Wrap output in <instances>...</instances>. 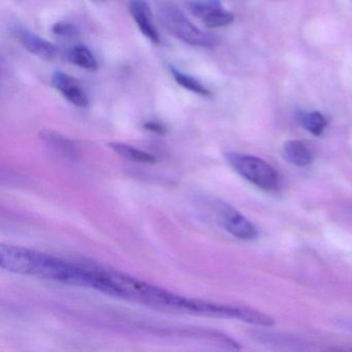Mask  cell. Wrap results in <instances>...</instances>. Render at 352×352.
<instances>
[{
  "label": "cell",
  "mask_w": 352,
  "mask_h": 352,
  "mask_svg": "<svg viewBox=\"0 0 352 352\" xmlns=\"http://www.w3.org/2000/svg\"><path fill=\"white\" fill-rule=\"evenodd\" d=\"M160 17L162 25L172 36L190 46L213 48L217 44L214 36L195 28L176 6H162Z\"/></svg>",
  "instance_id": "3957f363"
},
{
  "label": "cell",
  "mask_w": 352,
  "mask_h": 352,
  "mask_svg": "<svg viewBox=\"0 0 352 352\" xmlns=\"http://www.w3.org/2000/svg\"><path fill=\"white\" fill-rule=\"evenodd\" d=\"M52 32L56 36H65V38H74L79 34L78 28L67 22H58L52 26Z\"/></svg>",
  "instance_id": "2e32d148"
},
{
  "label": "cell",
  "mask_w": 352,
  "mask_h": 352,
  "mask_svg": "<svg viewBox=\"0 0 352 352\" xmlns=\"http://www.w3.org/2000/svg\"><path fill=\"white\" fill-rule=\"evenodd\" d=\"M298 120L302 129L316 137L321 135L327 125V119L319 112L300 113Z\"/></svg>",
  "instance_id": "7c38bea8"
},
{
  "label": "cell",
  "mask_w": 352,
  "mask_h": 352,
  "mask_svg": "<svg viewBox=\"0 0 352 352\" xmlns=\"http://www.w3.org/2000/svg\"><path fill=\"white\" fill-rule=\"evenodd\" d=\"M143 126L147 131H153V133H158V135H164V133H166V127L162 124V123L155 122V121L146 122Z\"/></svg>",
  "instance_id": "e0dca14e"
},
{
  "label": "cell",
  "mask_w": 352,
  "mask_h": 352,
  "mask_svg": "<svg viewBox=\"0 0 352 352\" xmlns=\"http://www.w3.org/2000/svg\"><path fill=\"white\" fill-rule=\"evenodd\" d=\"M90 287L109 296L140 302L153 308L195 314L197 300L183 298L164 288L114 270L90 267Z\"/></svg>",
  "instance_id": "6da1fadb"
},
{
  "label": "cell",
  "mask_w": 352,
  "mask_h": 352,
  "mask_svg": "<svg viewBox=\"0 0 352 352\" xmlns=\"http://www.w3.org/2000/svg\"><path fill=\"white\" fill-rule=\"evenodd\" d=\"M282 153L289 164L298 168L309 166L313 160V154L310 149L302 142L296 140L286 142L283 145Z\"/></svg>",
  "instance_id": "9c48e42d"
},
{
  "label": "cell",
  "mask_w": 352,
  "mask_h": 352,
  "mask_svg": "<svg viewBox=\"0 0 352 352\" xmlns=\"http://www.w3.org/2000/svg\"><path fill=\"white\" fill-rule=\"evenodd\" d=\"M90 1H94V3H106L108 0H90Z\"/></svg>",
  "instance_id": "ac0fdd59"
},
{
  "label": "cell",
  "mask_w": 352,
  "mask_h": 352,
  "mask_svg": "<svg viewBox=\"0 0 352 352\" xmlns=\"http://www.w3.org/2000/svg\"><path fill=\"white\" fill-rule=\"evenodd\" d=\"M53 87L63 94V98L78 108H87L89 98L77 79L63 73L56 72L51 78Z\"/></svg>",
  "instance_id": "8992f818"
},
{
  "label": "cell",
  "mask_w": 352,
  "mask_h": 352,
  "mask_svg": "<svg viewBox=\"0 0 352 352\" xmlns=\"http://www.w3.org/2000/svg\"><path fill=\"white\" fill-rule=\"evenodd\" d=\"M129 12L142 34L153 44H160V36L154 23L153 14L145 0H131Z\"/></svg>",
  "instance_id": "52a82bcc"
},
{
  "label": "cell",
  "mask_w": 352,
  "mask_h": 352,
  "mask_svg": "<svg viewBox=\"0 0 352 352\" xmlns=\"http://www.w3.org/2000/svg\"><path fill=\"white\" fill-rule=\"evenodd\" d=\"M18 36L24 48L38 58L44 60H54L59 55V49L54 44L30 30H20Z\"/></svg>",
  "instance_id": "ba28073f"
},
{
  "label": "cell",
  "mask_w": 352,
  "mask_h": 352,
  "mask_svg": "<svg viewBox=\"0 0 352 352\" xmlns=\"http://www.w3.org/2000/svg\"><path fill=\"white\" fill-rule=\"evenodd\" d=\"M0 265L13 273L36 276L69 285L86 286L85 265L67 263L52 255L24 247L1 245Z\"/></svg>",
  "instance_id": "7a4b0ae2"
},
{
  "label": "cell",
  "mask_w": 352,
  "mask_h": 352,
  "mask_svg": "<svg viewBox=\"0 0 352 352\" xmlns=\"http://www.w3.org/2000/svg\"><path fill=\"white\" fill-rule=\"evenodd\" d=\"M69 58L74 65L86 69V71L94 72L98 69V63L96 57L92 54L91 51L84 45H77L74 47L69 51Z\"/></svg>",
  "instance_id": "8fae6325"
},
{
  "label": "cell",
  "mask_w": 352,
  "mask_h": 352,
  "mask_svg": "<svg viewBox=\"0 0 352 352\" xmlns=\"http://www.w3.org/2000/svg\"><path fill=\"white\" fill-rule=\"evenodd\" d=\"M217 214L223 228L232 236L244 241L256 238L257 230L254 224L234 208L224 203L219 204Z\"/></svg>",
  "instance_id": "5b68a950"
},
{
  "label": "cell",
  "mask_w": 352,
  "mask_h": 352,
  "mask_svg": "<svg viewBox=\"0 0 352 352\" xmlns=\"http://www.w3.org/2000/svg\"><path fill=\"white\" fill-rule=\"evenodd\" d=\"M234 14L226 11L224 9L218 10L214 13L210 14L207 17L204 18L201 21L209 28H220L230 25L234 22Z\"/></svg>",
  "instance_id": "9a60e30c"
},
{
  "label": "cell",
  "mask_w": 352,
  "mask_h": 352,
  "mask_svg": "<svg viewBox=\"0 0 352 352\" xmlns=\"http://www.w3.org/2000/svg\"><path fill=\"white\" fill-rule=\"evenodd\" d=\"M170 73H172L175 81H176L179 85L185 88V89L188 90V91L199 94V96H205V98H209V96H211V92H210L201 82L197 81L195 78L186 75V74L182 73V72L174 69V67H170Z\"/></svg>",
  "instance_id": "4fadbf2b"
},
{
  "label": "cell",
  "mask_w": 352,
  "mask_h": 352,
  "mask_svg": "<svg viewBox=\"0 0 352 352\" xmlns=\"http://www.w3.org/2000/svg\"><path fill=\"white\" fill-rule=\"evenodd\" d=\"M226 158L238 174L258 188L274 191L279 187V175L261 158L239 153H228Z\"/></svg>",
  "instance_id": "277c9868"
},
{
  "label": "cell",
  "mask_w": 352,
  "mask_h": 352,
  "mask_svg": "<svg viewBox=\"0 0 352 352\" xmlns=\"http://www.w3.org/2000/svg\"><path fill=\"white\" fill-rule=\"evenodd\" d=\"M187 8L193 16L201 20L210 14L223 9L220 0H193L188 3Z\"/></svg>",
  "instance_id": "5bb4252c"
},
{
  "label": "cell",
  "mask_w": 352,
  "mask_h": 352,
  "mask_svg": "<svg viewBox=\"0 0 352 352\" xmlns=\"http://www.w3.org/2000/svg\"><path fill=\"white\" fill-rule=\"evenodd\" d=\"M109 146L115 153L125 160H131V162H143V164H152V162H156L155 156L143 151V150L133 147V146L127 145V144L114 142V143L109 144Z\"/></svg>",
  "instance_id": "30bf717a"
}]
</instances>
